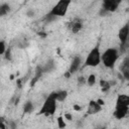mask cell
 <instances>
[{"label":"cell","mask_w":129,"mask_h":129,"mask_svg":"<svg viewBox=\"0 0 129 129\" xmlns=\"http://www.w3.org/2000/svg\"><path fill=\"white\" fill-rule=\"evenodd\" d=\"M42 69H43V72L44 73H50V72H52L55 69V62H54V60L52 58H49L42 66Z\"/></svg>","instance_id":"5bb4252c"},{"label":"cell","mask_w":129,"mask_h":129,"mask_svg":"<svg viewBox=\"0 0 129 129\" xmlns=\"http://www.w3.org/2000/svg\"><path fill=\"white\" fill-rule=\"evenodd\" d=\"M56 102L57 101L49 94L48 97H46V99L44 100L39 110V114L44 116H52L56 111Z\"/></svg>","instance_id":"3957f363"},{"label":"cell","mask_w":129,"mask_h":129,"mask_svg":"<svg viewBox=\"0 0 129 129\" xmlns=\"http://www.w3.org/2000/svg\"><path fill=\"white\" fill-rule=\"evenodd\" d=\"M50 95L57 101V102H62L67 99L68 97V92L66 90H59V91H55L50 93Z\"/></svg>","instance_id":"4fadbf2b"},{"label":"cell","mask_w":129,"mask_h":129,"mask_svg":"<svg viewBox=\"0 0 129 129\" xmlns=\"http://www.w3.org/2000/svg\"><path fill=\"white\" fill-rule=\"evenodd\" d=\"M6 50H7L6 43H5L4 40H1V41H0V54L4 55V53L6 52Z\"/></svg>","instance_id":"44dd1931"},{"label":"cell","mask_w":129,"mask_h":129,"mask_svg":"<svg viewBox=\"0 0 129 129\" xmlns=\"http://www.w3.org/2000/svg\"><path fill=\"white\" fill-rule=\"evenodd\" d=\"M44 74L43 72V69H42V66H37L36 67V70H35V73H34V77L31 81V85H33L35 82H37L38 79H40V77Z\"/></svg>","instance_id":"9a60e30c"},{"label":"cell","mask_w":129,"mask_h":129,"mask_svg":"<svg viewBox=\"0 0 129 129\" xmlns=\"http://www.w3.org/2000/svg\"><path fill=\"white\" fill-rule=\"evenodd\" d=\"M33 14H34V12H33V10H31V9H30V10H28V11H27V13H26V15H27V16H29V17L33 16Z\"/></svg>","instance_id":"d4e9b609"},{"label":"cell","mask_w":129,"mask_h":129,"mask_svg":"<svg viewBox=\"0 0 129 129\" xmlns=\"http://www.w3.org/2000/svg\"><path fill=\"white\" fill-rule=\"evenodd\" d=\"M128 49H129V35H128V37L125 39V41L121 42V44H120V52L123 53V52L127 51Z\"/></svg>","instance_id":"d6986e66"},{"label":"cell","mask_w":129,"mask_h":129,"mask_svg":"<svg viewBox=\"0 0 129 129\" xmlns=\"http://www.w3.org/2000/svg\"><path fill=\"white\" fill-rule=\"evenodd\" d=\"M95 83H96V76H95L94 74H91V75L88 77L86 84H87L89 87H92V86L95 85Z\"/></svg>","instance_id":"ffe728a7"},{"label":"cell","mask_w":129,"mask_h":129,"mask_svg":"<svg viewBox=\"0 0 129 129\" xmlns=\"http://www.w3.org/2000/svg\"><path fill=\"white\" fill-rule=\"evenodd\" d=\"M68 28L73 33H78L83 28V21L80 18H75L68 23Z\"/></svg>","instance_id":"8992f818"},{"label":"cell","mask_w":129,"mask_h":129,"mask_svg":"<svg viewBox=\"0 0 129 129\" xmlns=\"http://www.w3.org/2000/svg\"><path fill=\"white\" fill-rule=\"evenodd\" d=\"M71 3H72V0H58L56 4L51 8V10L49 11L47 15L54 17V18L66 16Z\"/></svg>","instance_id":"7a4b0ae2"},{"label":"cell","mask_w":129,"mask_h":129,"mask_svg":"<svg viewBox=\"0 0 129 129\" xmlns=\"http://www.w3.org/2000/svg\"><path fill=\"white\" fill-rule=\"evenodd\" d=\"M101 52H100V48L99 45H96L94 48H92V50L88 53L85 62H84V67H97L100 64L101 60Z\"/></svg>","instance_id":"277c9868"},{"label":"cell","mask_w":129,"mask_h":129,"mask_svg":"<svg viewBox=\"0 0 129 129\" xmlns=\"http://www.w3.org/2000/svg\"><path fill=\"white\" fill-rule=\"evenodd\" d=\"M33 109H34V106L31 101H27L23 105V113H30L33 111Z\"/></svg>","instance_id":"e0dca14e"},{"label":"cell","mask_w":129,"mask_h":129,"mask_svg":"<svg viewBox=\"0 0 129 129\" xmlns=\"http://www.w3.org/2000/svg\"><path fill=\"white\" fill-rule=\"evenodd\" d=\"M118 58H119V51L117 48L114 47L107 48L101 55V60L103 64L108 69H113Z\"/></svg>","instance_id":"6da1fadb"},{"label":"cell","mask_w":129,"mask_h":129,"mask_svg":"<svg viewBox=\"0 0 129 129\" xmlns=\"http://www.w3.org/2000/svg\"><path fill=\"white\" fill-rule=\"evenodd\" d=\"M97 102H98L100 105H104V101H103V100H100V99H99V100H97Z\"/></svg>","instance_id":"484cf974"},{"label":"cell","mask_w":129,"mask_h":129,"mask_svg":"<svg viewBox=\"0 0 129 129\" xmlns=\"http://www.w3.org/2000/svg\"><path fill=\"white\" fill-rule=\"evenodd\" d=\"M102 110V105H100L97 101H90L89 102V105H88V110H87V113L88 114H97L99 113L100 111Z\"/></svg>","instance_id":"30bf717a"},{"label":"cell","mask_w":129,"mask_h":129,"mask_svg":"<svg viewBox=\"0 0 129 129\" xmlns=\"http://www.w3.org/2000/svg\"><path fill=\"white\" fill-rule=\"evenodd\" d=\"M114 117L118 120H121L125 118L129 114V107H123V106H116L114 111Z\"/></svg>","instance_id":"52a82bcc"},{"label":"cell","mask_w":129,"mask_h":129,"mask_svg":"<svg viewBox=\"0 0 129 129\" xmlns=\"http://www.w3.org/2000/svg\"><path fill=\"white\" fill-rule=\"evenodd\" d=\"M122 0H103L101 7V14L105 15L108 12H114L117 10Z\"/></svg>","instance_id":"5b68a950"},{"label":"cell","mask_w":129,"mask_h":129,"mask_svg":"<svg viewBox=\"0 0 129 129\" xmlns=\"http://www.w3.org/2000/svg\"><path fill=\"white\" fill-rule=\"evenodd\" d=\"M116 106L129 107V95H126V94L118 95L117 100H116Z\"/></svg>","instance_id":"7c38bea8"},{"label":"cell","mask_w":129,"mask_h":129,"mask_svg":"<svg viewBox=\"0 0 129 129\" xmlns=\"http://www.w3.org/2000/svg\"><path fill=\"white\" fill-rule=\"evenodd\" d=\"M10 11V5L7 3H3L0 6V16H5Z\"/></svg>","instance_id":"2e32d148"},{"label":"cell","mask_w":129,"mask_h":129,"mask_svg":"<svg viewBox=\"0 0 129 129\" xmlns=\"http://www.w3.org/2000/svg\"><path fill=\"white\" fill-rule=\"evenodd\" d=\"M78 83H79V85H83V84L87 83V80H85L84 77H80V78L78 79Z\"/></svg>","instance_id":"cb8c5ba5"},{"label":"cell","mask_w":129,"mask_h":129,"mask_svg":"<svg viewBox=\"0 0 129 129\" xmlns=\"http://www.w3.org/2000/svg\"><path fill=\"white\" fill-rule=\"evenodd\" d=\"M57 126H58V128H64L66 127V123H64L62 117L57 118Z\"/></svg>","instance_id":"7402d4cb"},{"label":"cell","mask_w":129,"mask_h":129,"mask_svg":"<svg viewBox=\"0 0 129 129\" xmlns=\"http://www.w3.org/2000/svg\"><path fill=\"white\" fill-rule=\"evenodd\" d=\"M128 35H129V21L126 24H124L118 31V38H119L120 42L125 41V39L128 37Z\"/></svg>","instance_id":"8fae6325"},{"label":"cell","mask_w":129,"mask_h":129,"mask_svg":"<svg viewBox=\"0 0 129 129\" xmlns=\"http://www.w3.org/2000/svg\"><path fill=\"white\" fill-rule=\"evenodd\" d=\"M10 48H7V50H6V52L4 53V55H5V58L6 59H8V60H10L11 59V53H10Z\"/></svg>","instance_id":"603a6c76"},{"label":"cell","mask_w":129,"mask_h":129,"mask_svg":"<svg viewBox=\"0 0 129 129\" xmlns=\"http://www.w3.org/2000/svg\"><path fill=\"white\" fill-rule=\"evenodd\" d=\"M81 63H82V58H81V56H79V55L74 56V57H73V59H72V62H71L70 69H69V73H70L71 75L75 74V73L80 69Z\"/></svg>","instance_id":"ba28073f"},{"label":"cell","mask_w":129,"mask_h":129,"mask_svg":"<svg viewBox=\"0 0 129 129\" xmlns=\"http://www.w3.org/2000/svg\"><path fill=\"white\" fill-rule=\"evenodd\" d=\"M120 71L123 78L126 81H129V56L125 57L120 66Z\"/></svg>","instance_id":"9c48e42d"},{"label":"cell","mask_w":129,"mask_h":129,"mask_svg":"<svg viewBox=\"0 0 129 129\" xmlns=\"http://www.w3.org/2000/svg\"><path fill=\"white\" fill-rule=\"evenodd\" d=\"M66 118L69 119V120H72V116H71L70 114H66Z\"/></svg>","instance_id":"4316f807"},{"label":"cell","mask_w":129,"mask_h":129,"mask_svg":"<svg viewBox=\"0 0 129 129\" xmlns=\"http://www.w3.org/2000/svg\"><path fill=\"white\" fill-rule=\"evenodd\" d=\"M128 82H129V81H128Z\"/></svg>","instance_id":"83f0119b"},{"label":"cell","mask_w":129,"mask_h":129,"mask_svg":"<svg viewBox=\"0 0 129 129\" xmlns=\"http://www.w3.org/2000/svg\"><path fill=\"white\" fill-rule=\"evenodd\" d=\"M100 86H101V89H102V92H108L111 88V84L108 82V81H105V80H100Z\"/></svg>","instance_id":"ac0fdd59"}]
</instances>
